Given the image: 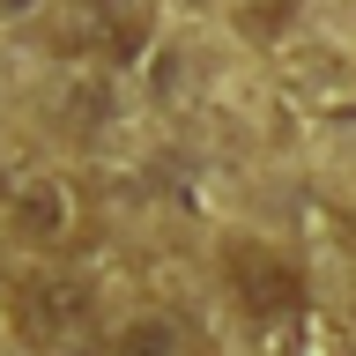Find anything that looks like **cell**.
I'll list each match as a JSON object with an SVG mask.
<instances>
[{
	"label": "cell",
	"mask_w": 356,
	"mask_h": 356,
	"mask_svg": "<svg viewBox=\"0 0 356 356\" xmlns=\"http://www.w3.org/2000/svg\"><path fill=\"white\" fill-rule=\"evenodd\" d=\"M8 312H15V334L44 356H82L89 334H97V297L67 267H15L8 275Z\"/></svg>",
	"instance_id": "6da1fadb"
},
{
	"label": "cell",
	"mask_w": 356,
	"mask_h": 356,
	"mask_svg": "<svg viewBox=\"0 0 356 356\" xmlns=\"http://www.w3.org/2000/svg\"><path fill=\"white\" fill-rule=\"evenodd\" d=\"M0 216L8 230L44 252H60V245L82 238V193H74V178H60L44 156H0Z\"/></svg>",
	"instance_id": "7a4b0ae2"
},
{
	"label": "cell",
	"mask_w": 356,
	"mask_h": 356,
	"mask_svg": "<svg viewBox=\"0 0 356 356\" xmlns=\"http://www.w3.org/2000/svg\"><path fill=\"white\" fill-rule=\"evenodd\" d=\"M230 289H238V305L252 312L260 327H289V319L305 312V275H297L275 245H252V238L230 245Z\"/></svg>",
	"instance_id": "3957f363"
},
{
	"label": "cell",
	"mask_w": 356,
	"mask_h": 356,
	"mask_svg": "<svg viewBox=\"0 0 356 356\" xmlns=\"http://www.w3.org/2000/svg\"><path fill=\"white\" fill-rule=\"evenodd\" d=\"M111 356H200V334L186 319H171V312H141V319L119 327Z\"/></svg>",
	"instance_id": "277c9868"
}]
</instances>
